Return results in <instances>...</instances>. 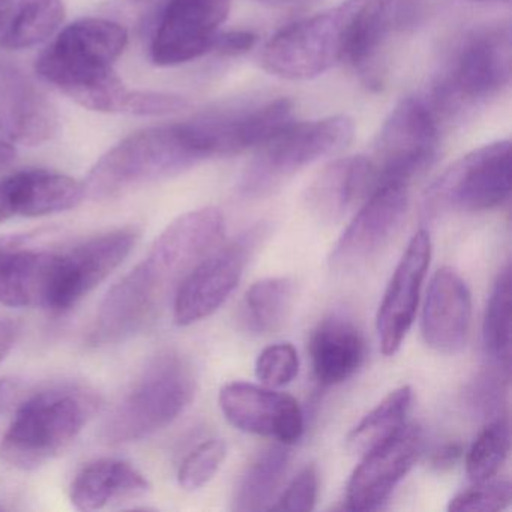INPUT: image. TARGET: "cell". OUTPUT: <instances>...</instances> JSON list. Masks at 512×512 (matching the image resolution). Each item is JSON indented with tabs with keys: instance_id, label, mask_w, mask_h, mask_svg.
I'll list each match as a JSON object with an SVG mask.
<instances>
[{
	"instance_id": "obj_1",
	"label": "cell",
	"mask_w": 512,
	"mask_h": 512,
	"mask_svg": "<svg viewBox=\"0 0 512 512\" xmlns=\"http://www.w3.org/2000/svg\"><path fill=\"white\" fill-rule=\"evenodd\" d=\"M224 230L223 214L212 206L185 212L172 221L145 259L104 296L89 343L110 346L146 328L194 266L218 247Z\"/></svg>"
},
{
	"instance_id": "obj_2",
	"label": "cell",
	"mask_w": 512,
	"mask_h": 512,
	"mask_svg": "<svg viewBox=\"0 0 512 512\" xmlns=\"http://www.w3.org/2000/svg\"><path fill=\"white\" fill-rule=\"evenodd\" d=\"M101 409V397L85 385L52 386L19 407L0 440V458L20 470H35L64 454Z\"/></svg>"
},
{
	"instance_id": "obj_3",
	"label": "cell",
	"mask_w": 512,
	"mask_h": 512,
	"mask_svg": "<svg viewBox=\"0 0 512 512\" xmlns=\"http://www.w3.org/2000/svg\"><path fill=\"white\" fill-rule=\"evenodd\" d=\"M193 365L176 350L157 353L101 430L107 445H127L154 436L176 421L196 395Z\"/></svg>"
},
{
	"instance_id": "obj_4",
	"label": "cell",
	"mask_w": 512,
	"mask_h": 512,
	"mask_svg": "<svg viewBox=\"0 0 512 512\" xmlns=\"http://www.w3.org/2000/svg\"><path fill=\"white\" fill-rule=\"evenodd\" d=\"M203 160L181 124L148 128L131 134L107 151L92 167L83 185L86 196L104 202L143 185L181 175Z\"/></svg>"
},
{
	"instance_id": "obj_5",
	"label": "cell",
	"mask_w": 512,
	"mask_h": 512,
	"mask_svg": "<svg viewBox=\"0 0 512 512\" xmlns=\"http://www.w3.org/2000/svg\"><path fill=\"white\" fill-rule=\"evenodd\" d=\"M353 137L355 125L344 115L290 122L254 149L256 154L242 175L241 191L250 197L271 193L305 167L343 152Z\"/></svg>"
},
{
	"instance_id": "obj_6",
	"label": "cell",
	"mask_w": 512,
	"mask_h": 512,
	"mask_svg": "<svg viewBox=\"0 0 512 512\" xmlns=\"http://www.w3.org/2000/svg\"><path fill=\"white\" fill-rule=\"evenodd\" d=\"M511 196V142L481 146L449 166L425 193L422 217L436 220L448 212H484Z\"/></svg>"
},
{
	"instance_id": "obj_7",
	"label": "cell",
	"mask_w": 512,
	"mask_h": 512,
	"mask_svg": "<svg viewBox=\"0 0 512 512\" xmlns=\"http://www.w3.org/2000/svg\"><path fill=\"white\" fill-rule=\"evenodd\" d=\"M352 2L281 29L263 47V70L286 80H311L343 62Z\"/></svg>"
},
{
	"instance_id": "obj_8",
	"label": "cell",
	"mask_w": 512,
	"mask_h": 512,
	"mask_svg": "<svg viewBox=\"0 0 512 512\" xmlns=\"http://www.w3.org/2000/svg\"><path fill=\"white\" fill-rule=\"evenodd\" d=\"M511 26H491L464 40L446 76L437 83L433 104L437 115L463 104H475L499 94L511 82Z\"/></svg>"
},
{
	"instance_id": "obj_9",
	"label": "cell",
	"mask_w": 512,
	"mask_h": 512,
	"mask_svg": "<svg viewBox=\"0 0 512 512\" xmlns=\"http://www.w3.org/2000/svg\"><path fill=\"white\" fill-rule=\"evenodd\" d=\"M439 115L430 100L409 97L383 122L370 158L374 188L386 182L409 185L436 161L440 145Z\"/></svg>"
},
{
	"instance_id": "obj_10",
	"label": "cell",
	"mask_w": 512,
	"mask_h": 512,
	"mask_svg": "<svg viewBox=\"0 0 512 512\" xmlns=\"http://www.w3.org/2000/svg\"><path fill=\"white\" fill-rule=\"evenodd\" d=\"M265 236L266 227L257 224L200 260L173 296L176 325L190 326L212 316L238 286L245 266Z\"/></svg>"
},
{
	"instance_id": "obj_11",
	"label": "cell",
	"mask_w": 512,
	"mask_h": 512,
	"mask_svg": "<svg viewBox=\"0 0 512 512\" xmlns=\"http://www.w3.org/2000/svg\"><path fill=\"white\" fill-rule=\"evenodd\" d=\"M230 5L232 0H161L149 40L152 62L176 67L212 52Z\"/></svg>"
},
{
	"instance_id": "obj_12",
	"label": "cell",
	"mask_w": 512,
	"mask_h": 512,
	"mask_svg": "<svg viewBox=\"0 0 512 512\" xmlns=\"http://www.w3.org/2000/svg\"><path fill=\"white\" fill-rule=\"evenodd\" d=\"M139 238L134 227H121L59 250L46 310L65 313L76 307L124 263Z\"/></svg>"
},
{
	"instance_id": "obj_13",
	"label": "cell",
	"mask_w": 512,
	"mask_h": 512,
	"mask_svg": "<svg viewBox=\"0 0 512 512\" xmlns=\"http://www.w3.org/2000/svg\"><path fill=\"white\" fill-rule=\"evenodd\" d=\"M407 206L409 185L400 182L377 185L332 248L331 269L353 271L376 257L400 229Z\"/></svg>"
},
{
	"instance_id": "obj_14",
	"label": "cell",
	"mask_w": 512,
	"mask_h": 512,
	"mask_svg": "<svg viewBox=\"0 0 512 512\" xmlns=\"http://www.w3.org/2000/svg\"><path fill=\"white\" fill-rule=\"evenodd\" d=\"M343 62L359 71L370 88L380 86V55L391 35L415 22L419 0H350Z\"/></svg>"
},
{
	"instance_id": "obj_15",
	"label": "cell",
	"mask_w": 512,
	"mask_h": 512,
	"mask_svg": "<svg viewBox=\"0 0 512 512\" xmlns=\"http://www.w3.org/2000/svg\"><path fill=\"white\" fill-rule=\"evenodd\" d=\"M424 437L418 425H403L394 436L362 455L347 482L346 508L374 511L391 496L421 455Z\"/></svg>"
},
{
	"instance_id": "obj_16",
	"label": "cell",
	"mask_w": 512,
	"mask_h": 512,
	"mask_svg": "<svg viewBox=\"0 0 512 512\" xmlns=\"http://www.w3.org/2000/svg\"><path fill=\"white\" fill-rule=\"evenodd\" d=\"M218 403L227 421L244 433L271 437L284 445H292L304 433V412L298 400L269 386L227 383Z\"/></svg>"
},
{
	"instance_id": "obj_17",
	"label": "cell",
	"mask_w": 512,
	"mask_h": 512,
	"mask_svg": "<svg viewBox=\"0 0 512 512\" xmlns=\"http://www.w3.org/2000/svg\"><path fill=\"white\" fill-rule=\"evenodd\" d=\"M431 253L433 245L430 233L425 229L418 230L410 239L386 287L376 319L380 347L386 356L395 355L400 350L415 322Z\"/></svg>"
},
{
	"instance_id": "obj_18",
	"label": "cell",
	"mask_w": 512,
	"mask_h": 512,
	"mask_svg": "<svg viewBox=\"0 0 512 512\" xmlns=\"http://www.w3.org/2000/svg\"><path fill=\"white\" fill-rule=\"evenodd\" d=\"M58 124L46 94L20 68L0 58V133L13 143L38 146L55 136Z\"/></svg>"
},
{
	"instance_id": "obj_19",
	"label": "cell",
	"mask_w": 512,
	"mask_h": 512,
	"mask_svg": "<svg viewBox=\"0 0 512 512\" xmlns=\"http://www.w3.org/2000/svg\"><path fill=\"white\" fill-rule=\"evenodd\" d=\"M58 254L32 244L31 236L0 238V302L46 310Z\"/></svg>"
},
{
	"instance_id": "obj_20",
	"label": "cell",
	"mask_w": 512,
	"mask_h": 512,
	"mask_svg": "<svg viewBox=\"0 0 512 512\" xmlns=\"http://www.w3.org/2000/svg\"><path fill=\"white\" fill-rule=\"evenodd\" d=\"M472 326V295L455 269H439L433 275L422 310L421 332L425 344L443 355H455L466 347Z\"/></svg>"
},
{
	"instance_id": "obj_21",
	"label": "cell",
	"mask_w": 512,
	"mask_h": 512,
	"mask_svg": "<svg viewBox=\"0 0 512 512\" xmlns=\"http://www.w3.org/2000/svg\"><path fill=\"white\" fill-rule=\"evenodd\" d=\"M85 185L50 170H22L0 179V224L11 218H40L76 208Z\"/></svg>"
},
{
	"instance_id": "obj_22",
	"label": "cell",
	"mask_w": 512,
	"mask_h": 512,
	"mask_svg": "<svg viewBox=\"0 0 512 512\" xmlns=\"http://www.w3.org/2000/svg\"><path fill=\"white\" fill-rule=\"evenodd\" d=\"M374 190V170L370 158H337L326 164L308 185L305 205L322 224H335L361 197Z\"/></svg>"
},
{
	"instance_id": "obj_23",
	"label": "cell",
	"mask_w": 512,
	"mask_h": 512,
	"mask_svg": "<svg viewBox=\"0 0 512 512\" xmlns=\"http://www.w3.org/2000/svg\"><path fill=\"white\" fill-rule=\"evenodd\" d=\"M37 73L85 109L124 113L131 89L125 86L113 67L67 64L43 52L37 59Z\"/></svg>"
},
{
	"instance_id": "obj_24",
	"label": "cell",
	"mask_w": 512,
	"mask_h": 512,
	"mask_svg": "<svg viewBox=\"0 0 512 512\" xmlns=\"http://www.w3.org/2000/svg\"><path fill=\"white\" fill-rule=\"evenodd\" d=\"M151 484L133 464L100 458L82 467L71 482L70 499L80 511H98L148 496Z\"/></svg>"
},
{
	"instance_id": "obj_25",
	"label": "cell",
	"mask_w": 512,
	"mask_h": 512,
	"mask_svg": "<svg viewBox=\"0 0 512 512\" xmlns=\"http://www.w3.org/2000/svg\"><path fill=\"white\" fill-rule=\"evenodd\" d=\"M310 356L320 385H340L364 364V335L347 317H326L311 334Z\"/></svg>"
},
{
	"instance_id": "obj_26",
	"label": "cell",
	"mask_w": 512,
	"mask_h": 512,
	"mask_svg": "<svg viewBox=\"0 0 512 512\" xmlns=\"http://www.w3.org/2000/svg\"><path fill=\"white\" fill-rule=\"evenodd\" d=\"M128 44L124 26L107 19H82L67 26L47 47V55L82 67H113Z\"/></svg>"
},
{
	"instance_id": "obj_27",
	"label": "cell",
	"mask_w": 512,
	"mask_h": 512,
	"mask_svg": "<svg viewBox=\"0 0 512 512\" xmlns=\"http://www.w3.org/2000/svg\"><path fill=\"white\" fill-rule=\"evenodd\" d=\"M64 17V0H2L0 49L38 46L58 31Z\"/></svg>"
},
{
	"instance_id": "obj_28",
	"label": "cell",
	"mask_w": 512,
	"mask_h": 512,
	"mask_svg": "<svg viewBox=\"0 0 512 512\" xmlns=\"http://www.w3.org/2000/svg\"><path fill=\"white\" fill-rule=\"evenodd\" d=\"M289 461L290 451L284 443L257 455L239 478L233 494V509L241 512L269 509V503L286 475Z\"/></svg>"
},
{
	"instance_id": "obj_29",
	"label": "cell",
	"mask_w": 512,
	"mask_h": 512,
	"mask_svg": "<svg viewBox=\"0 0 512 512\" xmlns=\"http://www.w3.org/2000/svg\"><path fill=\"white\" fill-rule=\"evenodd\" d=\"M292 301L293 283L289 278L257 281L245 293L241 307L242 325L251 334H271L286 322Z\"/></svg>"
},
{
	"instance_id": "obj_30",
	"label": "cell",
	"mask_w": 512,
	"mask_h": 512,
	"mask_svg": "<svg viewBox=\"0 0 512 512\" xmlns=\"http://www.w3.org/2000/svg\"><path fill=\"white\" fill-rule=\"evenodd\" d=\"M410 386H400L389 392L371 412L355 425L347 436V449L352 454L364 455L380 443L394 436L403 425L412 406Z\"/></svg>"
},
{
	"instance_id": "obj_31",
	"label": "cell",
	"mask_w": 512,
	"mask_h": 512,
	"mask_svg": "<svg viewBox=\"0 0 512 512\" xmlns=\"http://www.w3.org/2000/svg\"><path fill=\"white\" fill-rule=\"evenodd\" d=\"M482 341L491 365L511 371V268L497 275L482 323Z\"/></svg>"
},
{
	"instance_id": "obj_32",
	"label": "cell",
	"mask_w": 512,
	"mask_h": 512,
	"mask_svg": "<svg viewBox=\"0 0 512 512\" xmlns=\"http://www.w3.org/2000/svg\"><path fill=\"white\" fill-rule=\"evenodd\" d=\"M511 430L506 416L487 421L466 455V472L473 482L487 481L497 475L509 454Z\"/></svg>"
},
{
	"instance_id": "obj_33",
	"label": "cell",
	"mask_w": 512,
	"mask_h": 512,
	"mask_svg": "<svg viewBox=\"0 0 512 512\" xmlns=\"http://www.w3.org/2000/svg\"><path fill=\"white\" fill-rule=\"evenodd\" d=\"M509 373L491 365L467 386L466 400L470 409L485 421L505 415Z\"/></svg>"
},
{
	"instance_id": "obj_34",
	"label": "cell",
	"mask_w": 512,
	"mask_h": 512,
	"mask_svg": "<svg viewBox=\"0 0 512 512\" xmlns=\"http://www.w3.org/2000/svg\"><path fill=\"white\" fill-rule=\"evenodd\" d=\"M227 446L221 439L200 443L182 461L178 481L184 490L197 491L205 487L226 460Z\"/></svg>"
},
{
	"instance_id": "obj_35",
	"label": "cell",
	"mask_w": 512,
	"mask_h": 512,
	"mask_svg": "<svg viewBox=\"0 0 512 512\" xmlns=\"http://www.w3.org/2000/svg\"><path fill=\"white\" fill-rule=\"evenodd\" d=\"M512 500V485L508 479H487L475 482L449 502V511L496 512L508 508Z\"/></svg>"
},
{
	"instance_id": "obj_36",
	"label": "cell",
	"mask_w": 512,
	"mask_h": 512,
	"mask_svg": "<svg viewBox=\"0 0 512 512\" xmlns=\"http://www.w3.org/2000/svg\"><path fill=\"white\" fill-rule=\"evenodd\" d=\"M299 373V356L290 343H277L265 347L256 361V376L269 388L289 385Z\"/></svg>"
},
{
	"instance_id": "obj_37",
	"label": "cell",
	"mask_w": 512,
	"mask_h": 512,
	"mask_svg": "<svg viewBox=\"0 0 512 512\" xmlns=\"http://www.w3.org/2000/svg\"><path fill=\"white\" fill-rule=\"evenodd\" d=\"M317 491H319V475L316 467L307 466L290 482L289 487L281 494L274 511L307 512L313 511L316 506Z\"/></svg>"
},
{
	"instance_id": "obj_38",
	"label": "cell",
	"mask_w": 512,
	"mask_h": 512,
	"mask_svg": "<svg viewBox=\"0 0 512 512\" xmlns=\"http://www.w3.org/2000/svg\"><path fill=\"white\" fill-rule=\"evenodd\" d=\"M188 101L164 92L130 91L124 113L134 116H166L187 109Z\"/></svg>"
},
{
	"instance_id": "obj_39",
	"label": "cell",
	"mask_w": 512,
	"mask_h": 512,
	"mask_svg": "<svg viewBox=\"0 0 512 512\" xmlns=\"http://www.w3.org/2000/svg\"><path fill=\"white\" fill-rule=\"evenodd\" d=\"M257 37L250 31H227L220 32L215 38L212 52L220 53L229 58L245 55L256 46Z\"/></svg>"
},
{
	"instance_id": "obj_40",
	"label": "cell",
	"mask_w": 512,
	"mask_h": 512,
	"mask_svg": "<svg viewBox=\"0 0 512 512\" xmlns=\"http://www.w3.org/2000/svg\"><path fill=\"white\" fill-rule=\"evenodd\" d=\"M461 454H463V448H461L458 442L443 443L440 448L431 455V466L436 470H448L455 466L458 460H460Z\"/></svg>"
},
{
	"instance_id": "obj_41",
	"label": "cell",
	"mask_w": 512,
	"mask_h": 512,
	"mask_svg": "<svg viewBox=\"0 0 512 512\" xmlns=\"http://www.w3.org/2000/svg\"><path fill=\"white\" fill-rule=\"evenodd\" d=\"M19 334L20 329L16 322L10 319H0V362L10 355Z\"/></svg>"
},
{
	"instance_id": "obj_42",
	"label": "cell",
	"mask_w": 512,
	"mask_h": 512,
	"mask_svg": "<svg viewBox=\"0 0 512 512\" xmlns=\"http://www.w3.org/2000/svg\"><path fill=\"white\" fill-rule=\"evenodd\" d=\"M20 389H22L20 380L11 379V377L0 379V412L10 407L16 401Z\"/></svg>"
},
{
	"instance_id": "obj_43",
	"label": "cell",
	"mask_w": 512,
	"mask_h": 512,
	"mask_svg": "<svg viewBox=\"0 0 512 512\" xmlns=\"http://www.w3.org/2000/svg\"><path fill=\"white\" fill-rule=\"evenodd\" d=\"M16 148L10 139L0 133V170L7 169L16 160Z\"/></svg>"
},
{
	"instance_id": "obj_44",
	"label": "cell",
	"mask_w": 512,
	"mask_h": 512,
	"mask_svg": "<svg viewBox=\"0 0 512 512\" xmlns=\"http://www.w3.org/2000/svg\"><path fill=\"white\" fill-rule=\"evenodd\" d=\"M253 2L272 8H293L310 4V2H313V0H253Z\"/></svg>"
},
{
	"instance_id": "obj_45",
	"label": "cell",
	"mask_w": 512,
	"mask_h": 512,
	"mask_svg": "<svg viewBox=\"0 0 512 512\" xmlns=\"http://www.w3.org/2000/svg\"><path fill=\"white\" fill-rule=\"evenodd\" d=\"M470 2H479V4H509L511 0H470Z\"/></svg>"
},
{
	"instance_id": "obj_46",
	"label": "cell",
	"mask_w": 512,
	"mask_h": 512,
	"mask_svg": "<svg viewBox=\"0 0 512 512\" xmlns=\"http://www.w3.org/2000/svg\"><path fill=\"white\" fill-rule=\"evenodd\" d=\"M131 2H143V0H131Z\"/></svg>"
},
{
	"instance_id": "obj_47",
	"label": "cell",
	"mask_w": 512,
	"mask_h": 512,
	"mask_svg": "<svg viewBox=\"0 0 512 512\" xmlns=\"http://www.w3.org/2000/svg\"><path fill=\"white\" fill-rule=\"evenodd\" d=\"M0 2H2V0H0Z\"/></svg>"
}]
</instances>
